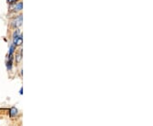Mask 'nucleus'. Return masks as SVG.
<instances>
[{
    "label": "nucleus",
    "instance_id": "5",
    "mask_svg": "<svg viewBox=\"0 0 153 126\" xmlns=\"http://www.w3.org/2000/svg\"><path fill=\"white\" fill-rule=\"evenodd\" d=\"M15 50V45H11L10 47V52H9V55H12L14 54Z\"/></svg>",
    "mask_w": 153,
    "mask_h": 126
},
{
    "label": "nucleus",
    "instance_id": "7",
    "mask_svg": "<svg viewBox=\"0 0 153 126\" xmlns=\"http://www.w3.org/2000/svg\"><path fill=\"white\" fill-rule=\"evenodd\" d=\"M21 55H22V54L20 53V55H16V57H15V58H16V62L19 63L20 62V59H21Z\"/></svg>",
    "mask_w": 153,
    "mask_h": 126
},
{
    "label": "nucleus",
    "instance_id": "8",
    "mask_svg": "<svg viewBox=\"0 0 153 126\" xmlns=\"http://www.w3.org/2000/svg\"><path fill=\"white\" fill-rule=\"evenodd\" d=\"M16 1H17V0H7L8 3H9V4H10V5H11V4H14V3H16Z\"/></svg>",
    "mask_w": 153,
    "mask_h": 126
},
{
    "label": "nucleus",
    "instance_id": "1",
    "mask_svg": "<svg viewBox=\"0 0 153 126\" xmlns=\"http://www.w3.org/2000/svg\"><path fill=\"white\" fill-rule=\"evenodd\" d=\"M21 24H22V16L21 15L18 16L15 21L12 22V25H13L14 27H18L21 26Z\"/></svg>",
    "mask_w": 153,
    "mask_h": 126
},
{
    "label": "nucleus",
    "instance_id": "2",
    "mask_svg": "<svg viewBox=\"0 0 153 126\" xmlns=\"http://www.w3.org/2000/svg\"><path fill=\"white\" fill-rule=\"evenodd\" d=\"M13 55H9V61L7 62V69L8 71H10L12 69V66H13Z\"/></svg>",
    "mask_w": 153,
    "mask_h": 126
},
{
    "label": "nucleus",
    "instance_id": "4",
    "mask_svg": "<svg viewBox=\"0 0 153 126\" xmlns=\"http://www.w3.org/2000/svg\"><path fill=\"white\" fill-rule=\"evenodd\" d=\"M17 113H18V112H17V109H16L15 108H11L10 109V118L15 116Z\"/></svg>",
    "mask_w": 153,
    "mask_h": 126
},
{
    "label": "nucleus",
    "instance_id": "3",
    "mask_svg": "<svg viewBox=\"0 0 153 126\" xmlns=\"http://www.w3.org/2000/svg\"><path fill=\"white\" fill-rule=\"evenodd\" d=\"M21 44H22V35H19V37L16 38V40L13 43V45H15V46H19Z\"/></svg>",
    "mask_w": 153,
    "mask_h": 126
},
{
    "label": "nucleus",
    "instance_id": "6",
    "mask_svg": "<svg viewBox=\"0 0 153 126\" xmlns=\"http://www.w3.org/2000/svg\"><path fill=\"white\" fill-rule=\"evenodd\" d=\"M22 7H23V3H22V2L18 3L15 5V9H16V10H18V11L21 10H22Z\"/></svg>",
    "mask_w": 153,
    "mask_h": 126
}]
</instances>
